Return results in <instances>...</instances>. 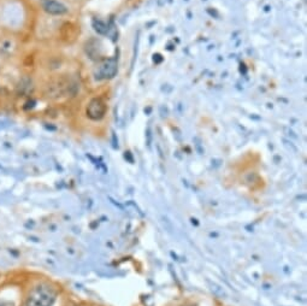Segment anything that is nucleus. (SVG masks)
<instances>
[{
	"mask_svg": "<svg viewBox=\"0 0 307 306\" xmlns=\"http://www.w3.org/2000/svg\"><path fill=\"white\" fill-rule=\"evenodd\" d=\"M57 289L46 282L34 286L26 300V306H53L57 299Z\"/></svg>",
	"mask_w": 307,
	"mask_h": 306,
	"instance_id": "nucleus-1",
	"label": "nucleus"
},
{
	"mask_svg": "<svg viewBox=\"0 0 307 306\" xmlns=\"http://www.w3.org/2000/svg\"><path fill=\"white\" fill-rule=\"evenodd\" d=\"M105 112H106V105L102 103V100H100V99H93L88 104L87 115L90 119H94V121L101 119L104 117Z\"/></svg>",
	"mask_w": 307,
	"mask_h": 306,
	"instance_id": "nucleus-2",
	"label": "nucleus"
},
{
	"mask_svg": "<svg viewBox=\"0 0 307 306\" xmlns=\"http://www.w3.org/2000/svg\"><path fill=\"white\" fill-rule=\"evenodd\" d=\"M117 72V62L115 59L106 60L102 63L96 71V78L104 80V78H111Z\"/></svg>",
	"mask_w": 307,
	"mask_h": 306,
	"instance_id": "nucleus-3",
	"label": "nucleus"
},
{
	"mask_svg": "<svg viewBox=\"0 0 307 306\" xmlns=\"http://www.w3.org/2000/svg\"><path fill=\"white\" fill-rule=\"evenodd\" d=\"M42 7L50 15H63L67 9L57 0H42Z\"/></svg>",
	"mask_w": 307,
	"mask_h": 306,
	"instance_id": "nucleus-4",
	"label": "nucleus"
},
{
	"mask_svg": "<svg viewBox=\"0 0 307 306\" xmlns=\"http://www.w3.org/2000/svg\"><path fill=\"white\" fill-rule=\"evenodd\" d=\"M0 306H15L11 300H0Z\"/></svg>",
	"mask_w": 307,
	"mask_h": 306,
	"instance_id": "nucleus-5",
	"label": "nucleus"
}]
</instances>
